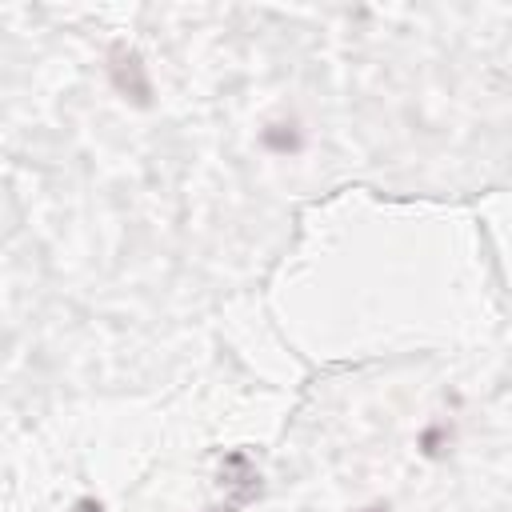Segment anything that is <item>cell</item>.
I'll use <instances>...</instances> for the list:
<instances>
[{
  "mask_svg": "<svg viewBox=\"0 0 512 512\" xmlns=\"http://www.w3.org/2000/svg\"><path fill=\"white\" fill-rule=\"evenodd\" d=\"M108 80L136 108H148L152 104V80H148V68H144V60H140L136 48L112 44V52H108Z\"/></svg>",
  "mask_w": 512,
  "mask_h": 512,
  "instance_id": "6da1fadb",
  "label": "cell"
},
{
  "mask_svg": "<svg viewBox=\"0 0 512 512\" xmlns=\"http://www.w3.org/2000/svg\"><path fill=\"white\" fill-rule=\"evenodd\" d=\"M220 488H224V496H228V508L252 504V500L264 492L260 468H256V460H252L244 448H236V452L224 456V464H220Z\"/></svg>",
  "mask_w": 512,
  "mask_h": 512,
  "instance_id": "7a4b0ae2",
  "label": "cell"
},
{
  "mask_svg": "<svg viewBox=\"0 0 512 512\" xmlns=\"http://www.w3.org/2000/svg\"><path fill=\"white\" fill-rule=\"evenodd\" d=\"M264 144L272 152H296L300 148V132H296V124H268L264 128Z\"/></svg>",
  "mask_w": 512,
  "mask_h": 512,
  "instance_id": "3957f363",
  "label": "cell"
},
{
  "mask_svg": "<svg viewBox=\"0 0 512 512\" xmlns=\"http://www.w3.org/2000/svg\"><path fill=\"white\" fill-rule=\"evenodd\" d=\"M72 512H104V504L100 500H92V496H84V500H76V508Z\"/></svg>",
  "mask_w": 512,
  "mask_h": 512,
  "instance_id": "277c9868",
  "label": "cell"
},
{
  "mask_svg": "<svg viewBox=\"0 0 512 512\" xmlns=\"http://www.w3.org/2000/svg\"><path fill=\"white\" fill-rule=\"evenodd\" d=\"M360 512H388V504H368V508H360Z\"/></svg>",
  "mask_w": 512,
  "mask_h": 512,
  "instance_id": "5b68a950",
  "label": "cell"
}]
</instances>
